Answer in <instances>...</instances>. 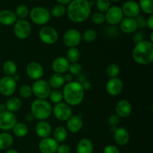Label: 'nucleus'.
I'll list each match as a JSON object with an SVG mask.
<instances>
[{"instance_id":"aec40b11","label":"nucleus","mask_w":153,"mask_h":153,"mask_svg":"<svg viewBox=\"0 0 153 153\" xmlns=\"http://www.w3.org/2000/svg\"><path fill=\"white\" fill-rule=\"evenodd\" d=\"M132 111V106L127 100H120L116 105L115 112L120 118H127L130 116Z\"/></svg>"},{"instance_id":"a19ab883","label":"nucleus","mask_w":153,"mask_h":153,"mask_svg":"<svg viewBox=\"0 0 153 153\" xmlns=\"http://www.w3.org/2000/svg\"><path fill=\"white\" fill-rule=\"evenodd\" d=\"M91 20L95 25H102L105 22V14L101 12H96L91 16Z\"/></svg>"},{"instance_id":"4d7b16f0","label":"nucleus","mask_w":153,"mask_h":153,"mask_svg":"<svg viewBox=\"0 0 153 153\" xmlns=\"http://www.w3.org/2000/svg\"><path fill=\"white\" fill-rule=\"evenodd\" d=\"M12 77L13 78V79H14L16 82H17V81L19 80V75L17 74V73H16V74H15L13 76H12Z\"/></svg>"},{"instance_id":"473e14b6","label":"nucleus","mask_w":153,"mask_h":153,"mask_svg":"<svg viewBox=\"0 0 153 153\" xmlns=\"http://www.w3.org/2000/svg\"><path fill=\"white\" fill-rule=\"evenodd\" d=\"M138 4L140 11L148 15L153 13V0H139Z\"/></svg>"},{"instance_id":"ddd939ff","label":"nucleus","mask_w":153,"mask_h":153,"mask_svg":"<svg viewBox=\"0 0 153 153\" xmlns=\"http://www.w3.org/2000/svg\"><path fill=\"white\" fill-rule=\"evenodd\" d=\"M16 123L17 119L14 113L7 110L0 113V130L4 131H9L13 128Z\"/></svg>"},{"instance_id":"3c124183","label":"nucleus","mask_w":153,"mask_h":153,"mask_svg":"<svg viewBox=\"0 0 153 153\" xmlns=\"http://www.w3.org/2000/svg\"><path fill=\"white\" fill-rule=\"evenodd\" d=\"M64 81H65V84L69 83V82L73 81V76H72L70 73H67V74H66L65 76H64Z\"/></svg>"},{"instance_id":"37998d69","label":"nucleus","mask_w":153,"mask_h":153,"mask_svg":"<svg viewBox=\"0 0 153 153\" xmlns=\"http://www.w3.org/2000/svg\"><path fill=\"white\" fill-rule=\"evenodd\" d=\"M120 123V117H119L117 114H113L109 117L108 124L110 126H111V128H117Z\"/></svg>"},{"instance_id":"c85d7f7f","label":"nucleus","mask_w":153,"mask_h":153,"mask_svg":"<svg viewBox=\"0 0 153 153\" xmlns=\"http://www.w3.org/2000/svg\"><path fill=\"white\" fill-rule=\"evenodd\" d=\"M52 134H53V138L56 140L57 143H62L67 140L68 131L64 126H58L52 131Z\"/></svg>"},{"instance_id":"cd10ccee","label":"nucleus","mask_w":153,"mask_h":153,"mask_svg":"<svg viewBox=\"0 0 153 153\" xmlns=\"http://www.w3.org/2000/svg\"><path fill=\"white\" fill-rule=\"evenodd\" d=\"M49 85L52 89H60L65 85L64 75L58 74V73H54L50 76L49 81Z\"/></svg>"},{"instance_id":"f257e3e1","label":"nucleus","mask_w":153,"mask_h":153,"mask_svg":"<svg viewBox=\"0 0 153 153\" xmlns=\"http://www.w3.org/2000/svg\"><path fill=\"white\" fill-rule=\"evenodd\" d=\"M91 14V5L88 0H72L67 7V17L76 23L85 22Z\"/></svg>"},{"instance_id":"6e6d98bb","label":"nucleus","mask_w":153,"mask_h":153,"mask_svg":"<svg viewBox=\"0 0 153 153\" xmlns=\"http://www.w3.org/2000/svg\"><path fill=\"white\" fill-rule=\"evenodd\" d=\"M4 153H19L18 151H16V149H9L7 150H6V152Z\"/></svg>"},{"instance_id":"9b49d317","label":"nucleus","mask_w":153,"mask_h":153,"mask_svg":"<svg viewBox=\"0 0 153 153\" xmlns=\"http://www.w3.org/2000/svg\"><path fill=\"white\" fill-rule=\"evenodd\" d=\"M82 40V33L76 28L68 29L63 36V42L69 48L77 47Z\"/></svg>"},{"instance_id":"7c9ffc66","label":"nucleus","mask_w":153,"mask_h":153,"mask_svg":"<svg viewBox=\"0 0 153 153\" xmlns=\"http://www.w3.org/2000/svg\"><path fill=\"white\" fill-rule=\"evenodd\" d=\"M66 58L67 61L72 64V63H76L79 61L81 58V52L77 47H71L69 48L67 51L66 54Z\"/></svg>"},{"instance_id":"20e7f679","label":"nucleus","mask_w":153,"mask_h":153,"mask_svg":"<svg viewBox=\"0 0 153 153\" xmlns=\"http://www.w3.org/2000/svg\"><path fill=\"white\" fill-rule=\"evenodd\" d=\"M30 113L37 120H46L52 115V106L46 100L37 99L31 103Z\"/></svg>"},{"instance_id":"412c9836","label":"nucleus","mask_w":153,"mask_h":153,"mask_svg":"<svg viewBox=\"0 0 153 153\" xmlns=\"http://www.w3.org/2000/svg\"><path fill=\"white\" fill-rule=\"evenodd\" d=\"M114 139L119 146H126L130 140L129 131L123 127H118L114 131Z\"/></svg>"},{"instance_id":"c03bdc74","label":"nucleus","mask_w":153,"mask_h":153,"mask_svg":"<svg viewBox=\"0 0 153 153\" xmlns=\"http://www.w3.org/2000/svg\"><path fill=\"white\" fill-rule=\"evenodd\" d=\"M137 22V25L138 28H144L146 27V19L143 15L139 14L136 18H134Z\"/></svg>"},{"instance_id":"6ab92c4d","label":"nucleus","mask_w":153,"mask_h":153,"mask_svg":"<svg viewBox=\"0 0 153 153\" xmlns=\"http://www.w3.org/2000/svg\"><path fill=\"white\" fill-rule=\"evenodd\" d=\"M83 119L81 114L72 115L67 121V130L70 133L76 134L79 132L83 128Z\"/></svg>"},{"instance_id":"1a4fd4ad","label":"nucleus","mask_w":153,"mask_h":153,"mask_svg":"<svg viewBox=\"0 0 153 153\" xmlns=\"http://www.w3.org/2000/svg\"><path fill=\"white\" fill-rule=\"evenodd\" d=\"M39 38L46 45H53L58 40V33L55 28L44 25L39 31Z\"/></svg>"},{"instance_id":"f3484780","label":"nucleus","mask_w":153,"mask_h":153,"mask_svg":"<svg viewBox=\"0 0 153 153\" xmlns=\"http://www.w3.org/2000/svg\"><path fill=\"white\" fill-rule=\"evenodd\" d=\"M70 63L65 57L59 56L55 58L52 62V69L55 73L65 74L68 72Z\"/></svg>"},{"instance_id":"49530a36","label":"nucleus","mask_w":153,"mask_h":153,"mask_svg":"<svg viewBox=\"0 0 153 153\" xmlns=\"http://www.w3.org/2000/svg\"><path fill=\"white\" fill-rule=\"evenodd\" d=\"M103 153H120L119 149L114 145H107L103 149Z\"/></svg>"},{"instance_id":"6e6552de","label":"nucleus","mask_w":153,"mask_h":153,"mask_svg":"<svg viewBox=\"0 0 153 153\" xmlns=\"http://www.w3.org/2000/svg\"><path fill=\"white\" fill-rule=\"evenodd\" d=\"M52 114L58 121L67 122L73 115V110L71 106L67 105L66 102H61L55 104V106L52 107Z\"/></svg>"},{"instance_id":"2f4dec72","label":"nucleus","mask_w":153,"mask_h":153,"mask_svg":"<svg viewBox=\"0 0 153 153\" xmlns=\"http://www.w3.org/2000/svg\"><path fill=\"white\" fill-rule=\"evenodd\" d=\"M3 73L7 76H13L17 71V66L13 61H6L2 66Z\"/></svg>"},{"instance_id":"423d86ee","label":"nucleus","mask_w":153,"mask_h":153,"mask_svg":"<svg viewBox=\"0 0 153 153\" xmlns=\"http://www.w3.org/2000/svg\"><path fill=\"white\" fill-rule=\"evenodd\" d=\"M32 93L37 99L40 100H46L49 98L52 88L49 86V82L44 79H39V80L34 81L31 86Z\"/></svg>"},{"instance_id":"a18cd8bd","label":"nucleus","mask_w":153,"mask_h":153,"mask_svg":"<svg viewBox=\"0 0 153 153\" xmlns=\"http://www.w3.org/2000/svg\"><path fill=\"white\" fill-rule=\"evenodd\" d=\"M57 153H71V148L69 145L66 143H61L58 144V149L56 151Z\"/></svg>"},{"instance_id":"c9c22d12","label":"nucleus","mask_w":153,"mask_h":153,"mask_svg":"<svg viewBox=\"0 0 153 153\" xmlns=\"http://www.w3.org/2000/svg\"><path fill=\"white\" fill-rule=\"evenodd\" d=\"M29 9L25 4H19L16 7L14 13L16 17L19 19H25V18L29 15Z\"/></svg>"},{"instance_id":"a878e982","label":"nucleus","mask_w":153,"mask_h":153,"mask_svg":"<svg viewBox=\"0 0 153 153\" xmlns=\"http://www.w3.org/2000/svg\"><path fill=\"white\" fill-rule=\"evenodd\" d=\"M4 105H5L6 110L12 112V113H14V112L20 110V108H22V103L20 99L18 98V97H11L7 100Z\"/></svg>"},{"instance_id":"5701e85b","label":"nucleus","mask_w":153,"mask_h":153,"mask_svg":"<svg viewBox=\"0 0 153 153\" xmlns=\"http://www.w3.org/2000/svg\"><path fill=\"white\" fill-rule=\"evenodd\" d=\"M120 28L125 34H134L137 31L138 27L135 19L126 17L123 18L120 23Z\"/></svg>"},{"instance_id":"4be33fe9","label":"nucleus","mask_w":153,"mask_h":153,"mask_svg":"<svg viewBox=\"0 0 153 153\" xmlns=\"http://www.w3.org/2000/svg\"><path fill=\"white\" fill-rule=\"evenodd\" d=\"M35 133L41 139L50 137L52 133V126L46 120L38 121L36 124Z\"/></svg>"},{"instance_id":"7ed1b4c3","label":"nucleus","mask_w":153,"mask_h":153,"mask_svg":"<svg viewBox=\"0 0 153 153\" xmlns=\"http://www.w3.org/2000/svg\"><path fill=\"white\" fill-rule=\"evenodd\" d=\"M134 61L140 65H149L153 61V43L142 40L136 43L132 50Z\"/></svg>"},{"instance_id":"79ce46f5","label":"nucleus","mask_w":153,"mask_h":153,"mask_svg":"<svg viewBox=\"0 0 153 153\" xmlns=\"http://www.w3.org/2000/svg\"><path fill=\"white\" fill-rule=\"evenodd\" d=\"M82 67L79 63L76 62V63H72L70 64V67H69V70L70 74L73 76H79V74L82 73Z\"/></svg>"},{"instance_id":"b1692460","label":"nucleus","mask_w":153,"mask_h":153,"mask_svg":"<svg viewBox=\"0 0 153 153\" xmlns=\"http://www.w3.org/2000/svg\"><path fill=\"white\" fill-rule=\"evenodd\" d=\"M17 20L14 11L10 10H2L0 11V24L4 26L13 25Z\"/></svg>"},{"instance_id":"c756f323","label":"nucleus","mask_w":153,"mask_h":153,"mask_svg":"<svg viewBox=\"0 0 153 153\" xmlns=\"http://www.w3.org/2000/svg\"><path fill=\"white\" fill-rule=\"evenodd\" d=\"M13 133L16 137H24L28 133V128L27 125L24 123L17 122L12 128Z\"/></svg>"},{"instance_id":"0eeeda50","label":"nucleus","mask_w":153,"mask_h":153,"mask_svg":"<svg viewBox=\"0 0 153 153\" xmlns=\"http://www.w3.org/2000/svg\"><path fill=\"white\" fill-rule=\"evenodd\" d=\"M13 34L19 40H25L31 33V25L26 19H17L13 24Z\"/></svg>"},{"instance_id":"ea45409f","label":"nucleus","mask_w":153,"mask_h":153,"mask_svg":"<svg viewBox=\"0 0 153 153\" xmlns=\"http://www.w3.org/2000/svg\"><path fill=\"white\" fill-rule=\"evenodd\" d=\"M19 94L21 97L24 99H27L31 97L33 95L32 89H31V86H29L28 85H24L20 87L19 90Z\"/></svg>"},{"instance_id":"13d9d810","label":"nucleus","mask_w":153,"mask_h":153,"mask_svg":"<svg viewBox=\"0 0 153 153\" xmlns=\"http://www.w3.org/2000/svg\"><path fill=\"white\" fill-rule=\"evenodd\" d=\"M149 41L150 42H153V32L152 31H151V33H150V40H149Z\"/></svg>"},{"instance_id":"5fc2aeb1","label":"nucleus","mask_w":153,"mask_h":153,"mask_svg":"<svg viewBox=\"0 0 153 153\" xmlns=\"http://www.w3.org/2000/svg\"><path fill=\"white\" fill-rule=\"evenodd\" d=\"M4 111H6L5 105L2 104V103H0V113Z\"/></svg>"},{"instance_id":"dca6fc26","label":"nucleus","mask_w":153,"mask_h":153,"mask_svg":"<svg viewBox=\"0 0 153 153\" xmlns=\"http://www.w3.org/2000/svg\"><path fill=\"white\" fill-rule=\"evenodd\" d=\"M122 11L123 15L128 18H136L140 13L138 2L134 0H128L123 4Z\"/></svg>"},{"instance_id":"4c0bfd02","label":"nucleus","mask_w":153,"mask_h":153,"mask_svg":"<svg viewBox=\"0 0 153 153\" xmlns=\"http://www.w3.org/2000/svg\"><path fill=\"white\" fill-rule=\"evenodd\" d=\"M106 71H107L108 76L110 78H117L119 76L120 73V67L117 64L111 63L107 67Z\"/></svg>"},{"instance_id":"603ef678","label":"nucleus","mask_w":153,"mask_h":153,"mask_svg":"<svg viewBox=\"0 0 153 153\" xmlns=\"http://www.w3.org/2000/svg\"><path fill=\"white\" fill-rule=\"evenodd\" d=\"M72 0H56V1L58 2V4H63V5H67L69 4L71 2Z\"/></svg>"},{"instance_id":"58836bf2","label":"nucleus","mask_w":153,"mask_h":153,"mask_svg":"<svg viewBox=\"0 0 153 153\" xmlns=\"http://www.w3.org/2000/svg\"><path fill=\"white\" fill-rule=\"evenodd\" d=\"M96 6L99 12L104 13L111 7V1L110 0H97Z\"/></svg>"},{"instance_id":"bf43d9fd","label":"nucleus","mask_w":153,"mask_h":153,"mask_svg":"<svg viewBox=\"0 0 153 153\" xmlns=\"http://www.w3.org/2000/svg\"><path fill=\"white\" fill-rule=\"evenodd\" d=\"M120 0H110V1H113V2H117V1H120Z\"/></svg>"},{"instance_id":"bb28decb","label":"nucleus","mask_w":153,"mask_h":153,"mask_svg":"<svg viewBox=\"0 0 153 153\" xmlns=\"http://www.w3.org/2000/svg\"><path fill=\"white\" fill-rule=\"evenodd\" d=\"M13 136L7 131L0 133V150H7L13 145Z\"/></svg>"},{"instance_id":"f03ea898","label":"nucleus","mask_w":153,"mask_h":153,"mask_svg":"<svg viewBox=\"0 0 153 153\" xmlns=\"http://www.w3.org/2000/svg\"><path fill=\"white\" fill-rule=\"evenodd\" d=\"M85 92L82 84L77 81H72L64 85L62 91L64 102L70 106H77L83 102Z\"/></svg>"},{"instance_id":"72a5a7b5","label":"nucleus","mask_w":153,"mask_h":153,"mask_svg":"<svg viewBox=\"0 0 153 153\" xmlns=\"http://www.w3.org/2000/svg\"><path fill=\"white\" fill-rule=\"evenodd\" d=\"M66 13H67V7H65V5L60 4H55L50 10L51 16L55 18L62 17Z\"/></svg>"},{"instance_id":"f8f14e48","label":"nucleus","mask_w":153,"mask_h":153,"mask_svg":"<svg viewBox=\"0 0 153 153\" xmlns=\"http://www.w3.org/2000/svg\"><path fill=\"white\" fill-rule=\"evenodd\" d=\"M16 89V82L12 76H4L0 79V94L4 97H11Z\"/></svg>"},{"instance_id":"9d476101","label":"nucleus","mask_w":153,"mask_h":153,"mask_svg":"<svg viewBox=\"0 0 153 153\" xmlns=\"http://www.w3.org/2000/svg\"><path fill=\"white\" fill-rule=\"evenodd\" d=\"M123 16L122 9L120 6H111L105 14V22L111 26H115L120 23V22L123 19Z\"/></svg>"},{"instance_id":"864d4df0","label":"nucleus","mask_w":153,"mask_h":153,"mask_svg":"<svg viewBox=\"0 0 153 153\" xmlns=\"http://www.w3.org/2000/svg\"><path fill=\"white\" fill-rule=\"evenodd\" d=\"M25 120L27 121V122H31V121H32L34 119V117H33V115L31 114V113H28V114H27L26 115H25Z\"/></svg>"},{"instance_id":"09e8293b","label":"nucleus","mask_w":153,"mask_h":153,"mask_svg":"<svg viewBox=\"0 0 153 153\" xmlns=\"http://www.w3.org/2000/svg\"><path fill=\"white\" fill-rule=\"evenodd\" d=\"M146 26L151 31H153V14L149 15L148 19H146Z\"/></svg>"},{"instance_id":"e433bc0d","label":"nucleus","mask_w":153,"mask_h":153,"mask_svg":"<svg viewBox=\"0 0 153 153\" xmlns=\"http://www.w3.org/2000/svg\"><path fill=\"white\" fill-rule=\"evenodd\" d=\"M49 98L50 99L51 102L54 104H58V103L63 102V94L62 91L60 89H52L51 91L50 94L49 96Z\"/></svg>"},{"instance_id":"39448f33","label":"nucleus","mask_w":153,"mask_h":153,"mask_svg":"<svg viewBox=\"0 0 153 153\" xmlns=\"http://www.w3.org/2000/svg\"><path fill=\"white\" fill-rule=\"evenodd\" d=\"M31 20L34 24L40 26H44L51 19L50 10L48 8L41 6H36L31 8L29 11Z\"/></svg>"},{"instance_id":"2eb2a0df","label":"nucleus","mask_w":153,"mask_h":153,"mask_svg":"<svg viewBox=\"0 0 153 153\" xmlns=\"http://www.w3.org/2000/svg\"><path fill=\"white\" fill-rule=\"evenodd\" d=\"M25 73L29 79L37 81L43 78L44 75V69L40 63L32 61L26 66Z\"/></svg>"},{"instance_id":"4468645a","label":"nucleus","mask_w":153,"mask_h":153,"mask_svg":"<svg viewBox=\"0 0 153 153\" xmlns=\"http://www.w3.org/2000/svg\"><path fill=\"white\" fill-rule=\"evenodd\" d=\"M123 82L120 78H110L105 85L108 94L111 97H117L123 91Z\"/></svg>"},{"instance_id":"f704fd0d","label":"nucleus","mask_w":153,"mask_h":153,"mask_svg":"<svg viewBox=\"0 0 153 153\" xmlns=\"http://www.w3.org/2000/svg\"><path fill=\"white\" fill-rule=\"evenodd\" d=\"M82 38L85 43H91L95 41L97 38V32L94 29H87L83 34H82Z\"/></svg>"},{"instance_id":"8fccbe9b","label":"nucleus","mask_w":153,"mask_h":153,"mask_svg":"<svg viewBox=\"0 0 153 153\" xmlns=\"http://www.w3.org/2000/svg\"><path fill=\"white\" fill-rule=\"evenodd\" d=\"M82 85L85 91H89V90H91V88H92V84H91V82H90V81L88 80L85 81L83 83H82Z\"/></svg>"},{"instance_id":"393cba45","label":"nucleus","mask_w":153,"mask_h":153,"mask_svg":"<svg viewBox=\"0 0 153 153\" xmlns=\"http://www.w3.org/2000/svg\"><path fill=\"white\" fill-rule=\"evenodd\" d=\"M77 153H93L94 144L88 138H82L78 142L76 146Z\"/></svg>"},{"instance_id":"de8ad7c7","label":"nucleus","mask_w":153,"mask_h":153,"mask_svg":"<svg viewBox=\"0 0 153 153\" xmlns=\"http://www.w3.org/2000/svg\"><path fill=\"white\" fill-rule=\"evenodd\" d=\"M143 35V33L141 32H135V34H134V35L133 36V40H134V43H139V42L142 41V40H143V36H141Z\"/></svg>"},{"instance_id":"a211bd4d","label":"nucleus","mask_w":153,"mask_h":153,"mask_svg":"<svg viewBox=\"0 0 153 153\" xmlns=\"http://www.w3.org/2000/svg\"><path fill=\"white\" fill-rule=\"evenodd\" d=\"M58 143L53 137H46L41 139L38 144V149L41 153H56Z\"/></svg>"}]
</instances>
